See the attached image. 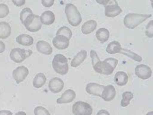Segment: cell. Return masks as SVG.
Instances as JSON below:
<instances>
[{
    "label": "cell",
    "instance_id": "obj_40",
    "mask_svg": "<svg viewBox=\"0 0 153 115\" xmlns=\"http://www.w3.org/2000/svg\"><path fill=\"white\" fill-rule=\"evenodd\" d=\"M146 115H153V111H149Z\"/></svg>",
    "mask_w": 153,
    "mask_h": 115
},
{
    "label": "cell",
    "instance_id": "obj_9",
    "mask_svg": "<svg viewBox=\"0 0 153 115\" xmlns=\"http://www.w3.org/2000/svg\"><path fill=\"white\" fill-rule=\"evenodd\" d=\"M135 75L142 79V80H146V79H149L151 75H152V70L151 69L147 66V65H144V64H141V65H138L136 68H135Z\"/></svg>",
    "mask_w": 153,
    "mask_h": 115
},
{
    "label": "cell",
    "instance_id": "obj_2",
    "mask_svg": "<svg viewBox=\"0 0 153 115\" xmlns=\"http://www.w3.org/2000/svg\"><path fill=\"white\" fill-rule=\"evenodd\" d=\"M151 15H140V14H128L123 19L124 25L129 29H134L142 24L145 20L149 18Z\"/></svg>",
    "mask_w": 153,
    "mask_h": 115
},
{
    "label": "cell",
    "instance_id": "obj_36",
    "mask_svg": "<svg viewBox=\"0 0 153 115\" xmlns=\"http://www.w3.org/2000/svg\"><path fill=\"white\" fill-rule=\"evenodd\" d=\"M97 115H110V113L106 110H100Z\"/></svg>",
    "mask_w": 153,
    "mask_h": 115
},
{
    "label": "cell",
    "instance_id": "obj_23",
    "mask_svg": "<svg viewBox=\"0 0 153 115\" xmlns=\"http://www.w3.org/2000/svg\"><path fill=\"white\" fill-rule=\"evenodd\" d=\"M16 41L23 46H31L33 43V38L28 34H21L17 36Z\"/></svg>",
    "mask_w": 153,
    "mask_h": 115
},
{
    "label": "cell",
    "instance_id": "obj_14",
    "mask_svg": "<svg viewBox=\"0 0 153 115\" xmlns=\"http://www.w3.org/2000/svg\"><path fill=\"white\" fill-rule=\"evenodd\" d=\"M76 98V93L74 90L68 89L67 91L64 92V94H62L61 97L57 99V103L61 104V103H69L72 101H74V99Z\"/></svg>",
    "mask_w": 153,
    "mask_h": 115
},
{
    "label": "cell",
    "instance_id": "obj_16",
    "mask_svg": "<svg viewBox=\"0 0 153 115\" xmlns=\"http://www.w3.org/2000/svg\"><path fill=\"white\" fill-rule=\"evenodd\" d=\"M87 51L86 50H80L78 54L76 55V57L72 60L71 63H70V66L72 68H76L79 67V65H81L83 63V61L87 59Z\"/></svg>",
    "mask_w": 153,
    "mask_h": 115
},
{
    "label": "cell",
    "instance_id": "obj_20",
    "mask_svg": "<svg viewBox=\"0 0 153 115\" xmlns=\"http://www.w3.org/2000/svg\"><path fill=\"white\" fill-rule=\"evenodd\" d=\"M97 26V23L95 20H89L82 25L81 31L84 34H89L96 30Z\"/></svg>",
    "mask_w": 153,
    "mask_h": 115
},
{
    "label": "cell",
    "instance_id": "obj_31",
    "mask_svg": "<svg viewBox=\"0 0 153 115\" xmlns=\"http://www.w3.org/2000/svg\"><path fill=\"white\" fill-rule=\"evenodd\" d=\"M34 115H51V113L46 108L42 106H38L34 109Z\"/></svg>",
    "mask_w": 153,
    "mask_h": 115
},
{
    "label": "cell",
    "instance_id": "obj_33",
    "mask_svg": "<svg viewBox=\"0 0 153 115\" xmlns=\"http://www.w3.org/2000/svg\"><path fill=\"white\" fill-rule=\"evenodd\" d=\"M146 36L149 38H153V20L149 21L146 26Z\"/></svg>",
    "mask_w": 153,
    "mask_h": 115
},
{
    "label": "cell",
    "instance_id": "obj_8",
    "mask_svg": "<svg viewBox=\"0 0 153 115\" xmlns=\"http://www.w3.org/2000/svg\"><path fill=\"white\" fill-rule=\"evenodd\" d=\"M122 13V8L115 0H111L105 7V14L107 17H115Z\"/></svg>",
    "mask_w": 153,
    "mask_h": 115
},
{
    "label": "cell",
    "instance_id": "obj_15",
    "mask_svg": "<svg viewBox=\"0 0 153 115\" xmlns=\"http://www.w3.org/2000/svg\"><path fill=\"white\" fill-rule=\"evenodd\" d=\"M52 43L58 49H65L69 45V40L64 36H55L52 40Z\"/></svg>",
    "mask_w": 153,
    "mask_h": 115
},
{
    "label": "cell",
    "instance_id": "obj_34",
    "mask_svg": "<svg viewBox=\"0 0 153 115\" xmlns=\"http://www.w3.org/2000/svg\"><path fill=\"white\" fill-rule=\"evenodd\" d=\"M42 4L45 7H51L54 4V0H42Z\"/></svg>",
    "mask_w": 153,
    "mask_h": 115
},
{
    "label": "cell",
    "instance_id": "obj_19",
    "mask_svg": "<svg viewBox=\"0 0 153 115\" xmlns=\"http://www.w3.org/2000/svg\"><path fill=\"white\" fill-rule=\"evenodd\" d=\"M90 57H91V61H92L93 69H95L96 72L101 74V63H102V61L100 60L97 53L95 50H91L90 51Z\"/></svg>",
    "mask_w": 153,
    "mask_h": 115
},
{
    "label": "cell",
    "instance_id": "obj_27",
    "mask_svg": "<svg viewBox=\"0 0 153 115\" xmlns=\"http://www.w3.org/2000/svg\"><path fill=\"white\" fill-rule=\"evenodd\" d=\"M120 53H121V54H123V55H125V56H127V57H129V58H131V60H135V61H137V62H140V61L142 60V58H141L140 55H138V54L132 52L131 50H129V49H123V48H122Z\"/></svg>",
    "mask_w": 153,
    "mask_h": 115
},
{
    "label": "cell",
    "instance_id": "obj_17",
    "mask_svg": "<svg viewBox=\"0 0 153 115\" xmlns=\"http://www.w3.org/2000/svg\"><path fill=\"white\" fill-rule=\"evenodd\" d=\"M36 49L40 53H42L44 55H51L52 53L51 46L44 41H39L36 44Z\"/></svg>",
    "mask_w": 153,
    "mask_h": 115
},
{
    "label": "cell",
    "instance_id": "obj_13",
    "mask_svg": "<svg viewBox=\"0 0 153 115\" xmlns=\"http://www.w3.org/2000/svg\"><path fill=\"white\" fill-rule=\"evenodd\" d=\"M116 95V90L114 86L109 85L104 87L103 93L101 94V97L105 101V102H111L114 99Z\"/></svg>",
    "mask_w": 153,
    "mask_h": 115
},
{
    "label": "cell",
    "instance_id": "obj_35",
    "mask_svg": "<svg viewBox=\"0 0 153 115\" xmlns=\"http://www.w3.org/2000/svg\"><path fill=\"white\" fill-rule=\"evenodd\" d=\"M16 7H22V6H24L25 4V0H19V1H17V0H13L12 1Z\"/></svg>",
    "mask_w": 153,
    "mask_h": 115
},
{
    "label": "cell",
    "instance_id": "obj_3",
    "mask_svg": "<svg viewBox=\"0 0 153 115\" xmlns=\"http://www.w3.org/2000/svg\"><path fill=\"white\" fill-rule=\"evenodd\" d=\"M52 68L56 73L59 75H66L68 72V59L62 54L55 55L52 60Z\"/></svg>",
    "mask_w": 153,
    "mask_h": 115
},
{
    "label": "cell",
    "instance_id": "obj_41",
    "mask_svg": "<svg viewBox=\"0 0 153 115\" xmlns=\"http://www.w3.org/2000/svg\"><path fill=\"white\" fill-rule=\"evenodd\" d=\"M151 6H152V7H153V1H151Z\"/></svg>",
    "mask_w": 153,
    "mask_h": 115
},
{
    "label": "cell",
    "instance_id": "obj_26",
    "mask_svg": "<svg viewBox=\"0 0 153 115\" xmlns=\"http://www.w3.org/2000/svg\"><path fill=\"white\" fill-rule=\"evenodd\" d=\"M46 83V77L42 73H39L35 76L33 81V86L35 88H41Z\"/></svg>",
    "mask_w": 153,
    "mask_h": 115
},
{
    "label": "cell",
    "instance_id": "obj_28",
    "mask_svg": "<svg viewBox=\"0 0 153 115\" xmlns=\"http://www.w3.org/2000/svg\"><path fill=\"white\" fill-rule=\"evenodd\" d=\"M56 36H64V37H66V38H68L69 40L72 37V32H71V30L68 27L62 26V27H60L57 31Z\"/></svg>",
    "mask_w": 153,
    "mask_h": 115
},
{
    "label": "cell",
    "instance_id": "obj_10",
    "mask_svg": "<svg viewBox=\"0 0 153 115\" xmlns=\"http://www.w3.org/2000/svg\"><path fill=\"white\" fill-rule=\"evenodd\" d=\"M28 74H29L28 69L26 67L20 66L13 71V77L16 80V82L17 84H19L26 78Z\"/></svg>",
    "mask_w": 153,
    "mask_h": 115
},
{
    "label": "cell",
    "instance_id": "obj_11",
    "mask_svg": "<svg viewBox=\"0 0 153 115\" xmlns=\"http://www.w3.org/2000/svg\"><path fill=\"white\" fill-rule=\"evenodd\" d=\"M63 87H64V82L62 81V79L59 77H54L51 79L49 82V89L51 92L54 94H58L60 91H62Z\"/></svg>",
    "mask_w": 153,
    "mask_h": 115
},
{
    "label": "cell",
    "instance_id": "obj_6",
    "mask_svg": "<svg viewBox=\"0 0 153 115\" xmlns=\"http://www.w3.org/2000/svg\"><path fill=\"white\" fill-rule=\"evenodd\" d=\"M117 64H118V60L116 59H114V58L105 59L101 63V74L107 75V76L113 74Z\"/></svg>",
    "mask_w": 153,
    "mask_h": 115
},
{
    "label": "cell",
    "instance_id": "obj_18",
    "mask_svg": "<svg viewBox=\"0 0 153 115\" xmlns=\"http://www.w3.org/2000/svg\"><path fill=\"white\" fill-rule=\"evenodd\" d=\"M40 17H41L42 24H45V25H51L55 21V15L51 11H45V12H43Z\"/></svg>",
    "mask_w": 153,
    "mask_h": 115
},
{
    "label": "cell",
    "instance_id": "obj_7",
    "mask_svg": "<svg viewBox=\"0 0 153 115\" xmlns=\"http://www.w3.org/2000/svg\"><path fill=\"white\" fill-rule=\"evenodd\" d=\"M25 28L31 32H38L42 28V23H41V17L36 15H32L25 23L24 24Z\"/></svg>",
    "mask_w": 153,
    "mask_h": 115
},
{
    "label": "cell",
    "instance_id": "obj_4",
    "mask_svg": "<svg viewBox=\"0 0 153 115\" xmlns=\"http://www.w3.org/2000/svg\"><path fill=\"white\" fill-rule=\"evenodd\" d=\"M72 112L74 115H91L93 109L91 105L85 102H76L72 106Z\"/></svg>",
    "mask_w": 153,
    "mask_h": 115
},
{
    "label": "cell",
    "instance_id": "obj_32",
    "mask_svg": "<svg viewBox=\"0 0 153 115\" xmlns=\"http://www.w3.org/2000/svg\"><path fill=\"white\" fill-rule=\"evenodd\" d=\"M9 14V8L6 4H0V18H5Z\"/></svg>",
    "mask_w": 153,
    "mask_h": 115
},
{
    "label": "cell",
    "instance_id": "obj_5",
    "mask_svg": "<svg viewBox=\"0 0 153 115\" xmlns=\"http://www.w3.org/2000/svg\"><path fill=\"white\" fill-rule=\"evenodd\" d=\"M30 55H32L31 50H25V49H19V48H16L12 49L10 52L11 60L16 63H22Z\"/></svg>",
    "mask_w": 153,
    "mask_h": 115
},
{
    "label": "cell",
    "instance_id": "obj_39",
    "mask_svg": "<svg viewBox=\"0 0 153 115\" xmlns=\"http://www.w3.org/2000/svg\"><path fill=\"white\" fill-rule=\"evenodd\" d=\"M16 115H26V113H25V111H19V112H17Z\"/></svg>",
    "mask_w": 153,
    "mask_h": 115
},
{
    "label": "cell",
    "instance_id": "obj_12",
    "mask_svg": "<svg viewBox=\"0 0 153 115\" xmlns=\"http://www.w3.org/2000/svg\"><path fill=\"white\" fill-rule=\"evenodd\" d=\"M105 86L97 84V83H89L86 86V91L89 94H93L96 96H101Z\"/></svg>",
    "mask_w": 153,
    "mask_h": 115
},
{
    "label": "cell",
    "instance_id": "obj_30",
    "mask_svg": "<svg viewBox=\"0 0 153 115\" xmlns=\"http://www.w3.org/2000/svg\"><path fill=\"white\" fill-rule=\"evenodd\" d=\"M32 15H33V11L30 9V8H24L23 10H22V12L20 13V21L22 22V24H25V21Z\"/></svg>",
    "mask_w": 153,
    "mask_h": 115
},
{
    "label": "cell",
    "instance_id": "obj_38",
    "mask_svg": "<svg viewBox=\"0 0 153 115\" xmlns=\"http://www.w3.org/2000/svg\"><path fill=\"white\" fill-rule=\"evenodd\" d=\"M6 49V45L3 41H0V53H2L4 52Z\"/></svg>",
    "mask_w": 153,
    "mask_h": 115
},
{
    "label": "cell",
    "instance_id": "obj_21",
    "mask_svg": "<svg viewBox=\"0 0 153 115\" xmlns=\"http://www.w3.org/2000/svg\"><path fill=\"white\" fill-rule=\"evenodd\" d=\"M11 34V27L6 22H0V39H7Z\"/></svg>",
    "mask_w": 153,
    "mask_h": 115
},
{
    "label": "cell",
    "instance_id": "obj_29",
    "mask_svg": "<svg viewBox=\"0 0 153 115\" xmlns=\"http://www.w3.org/2000/svg\"><path fill=\"white\" fill-rule=\"evenodd\" d=\"M133 94L131 92H124L123 94V99H122V102H121V105L123 107H126L130 104L131 99L133 98Z\"/></svg>",
    "mask_w": 153,
    "mask_h": 115
},
{
    "label": "cell",
    "instance_id": "obj_24",
    "mask_svg": "<svg viewBox=\"0 0 153 115\" xmlns=\"http://www.w3.org/2000/svg\"><path fill=\"white\" fill-rule=\"evenodd\" d=\"M122 49L121 44L119 41H114L112 42H110L108 44V46L106 47V52L109 54H116V53H120Z\"/></svg>",
    "mask_w": 153,
    "mask_h": 115
},
{
    "label": "cell",
    "instance_id": "obj_1",
    "mask_svg": "<svg viewBox=\"0 0 153 115\" xmlns=\"http://www.w3.org/2000/svg\"><path fill=\"white\" fill-rule=\"evenodd\" d=\"M65 14L68 19V22L72 25V26H78L82 22V17L78 10L73 4H67L65 7Z\"/></svg>",
    "mask_w": 153,
    "mask_h": 115
},
{
    "label": "cell",
    "instance_id": "obj_37",
    "mask_svg": "<svg viewBox=\"0 0 153 115\" xmlns=\"http://www.w3.org/2000/svg\"><path fill=\"white\" fill-rule=\"evenodd\" d=\"M0 115H12V112L10 111L2 110V111H0Z\"/></svg>",
    "mask_w": 153,
    "mask_h": 115
},
{
    "label": "cell",
    "instance_id": "obj_25",
    "mask_svg": "<svg viewBox=\"0 0 153 115\" xmlns=\"http://www.w3.org/2000/svg\"><path fill=\"white\" fill-rule=\"evenodd\" d=\"M109 31L105 28H100L97 30V33H96V36H97V39L100 41V42H105L108 41L109 39Z\"/></svg>",
    "mask_w": 153,
    "mask_h": 115
},
{
    "label": "cell",
    "instance_id": "obj_22",
    "mask_svg": "<svg viewBox=\"0 0 153 115\" xmlns=\"http://www.w3.org/2000/svg\"><path fill=\"white\" fill-rule=\"evenodd\" d=\"M114 81L119 86H123L128 82V76L123 71H119L114 76Z\"/></svg>",
    "mask_w": 153,
    "mask_h": 115
}]
</instances>
